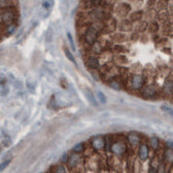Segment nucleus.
I'll list each match as a JSON object with an SVG mask.
<instances>
[{
	"label": "nucleus",
	"instance_id": "0eeeda50",
	"mask_svg": "<svg viewBox=\"0 0 173 173\" xmlns=\"http://www.w3.org/2000/svg\"><path fill=\"white\" fill-rule=\"evenodd\" d=\"M165 91L168 93H171L173 92V82H170V81H168L167 83L165 84Z\"/></svg>",
	"mask_w": 173,
	"mask_h": 173
},
{
	"label": "nucleus",
	"instance_id": "f257e3e1",
	"mask_svg": "<svg viewBox=\"0 0 173 173\" xmlns=\"http://www.w3.org/2000/svg\"><path fill=\"white\" fill-rule=\"evenodd\" d=\"M139 157L142 161H145L148 158V148L145 144H142L139 148Z\"/></svg>",
	"mask_w": 173,
	"mask_h": 173
},
{
	"label": "nucleus",
	"instance_id": "f03ea898",
	"mask_svg": "<svg viewBox=\"0 0 173 173\" xmlns=\"http://www.w3.org/2000/svg\"><path fill=\"white\" fill-rule=\"evenodd\" d=\"M95 37H96V31L94 30L93 28H89L88 30H87L86 32V37H85V39L88 43H93V40H95Z\"/></svg>",
	"mask_w": 173,
	"mask_h": 173
},
{
	"label": "nucleus",
	"instance_id": "423d86ee",
	"mask_svg": "<svg viewBox=\"0 0 173 173\" xmlns=\"http://www.w3.org/2000/svg\"><path fill=\"white\" fill-rule=\"evenodd\" d=\"M85 94H86L87 98H88V101L90 102V104L96 106V102H95V100H94V98H93V93H91V91H89V90H86V93H85Z\"/></svg>",
	"mask_w": 173,
	"mask_h": 173
},
{
	"label": "nucleus",
	"instance_id": "20e7f679",
	"mask_svg": "<svg viewBox=\"0 0 173 173\" xmlns=\"http://www.w3.org/2000/svg\"><path fill=\"white\" fill-rule=\"evenodd\" d=\"M87 66H88L89 69H96V67H98V59L94 58V57L88 58V60H87Z\"/></svg>",
	"mask_w": 173,
	"mask_h": 173
},
{
	"label": "nucleus",
	"instance_id": "39448f33",
	"mask_svg": "<svg viewBox=\"0 0 173 173\" xmlns=\"http://www.w3.org/2000/svg\"><path fill=\"white\" fill-rule=\"evenodd\" d=\"M133 83H134V86L136 87V88H139V87L142 85V78H141L140 76H135Z\"/></svg>",
	"mask_w": 173,
	"mask_h": 173
},
{
	"label": "nucleus",
	"instance_id": "4468645a",
	"mask_svg": "<svg viewBox=\"0 0 173 173\" xmlns=\"http://www.w3.org/2000/svg\"><path fill=\"white\" fill-rule=\"evenodd\" d=\"M67 39H69V44H71V47H72V49H73L74 51H75V44H74V40H73V37H72V34L71 33H67Z\"/></svg>",
	"mask_w": 173,
	"mask_h": 173
},
{
	"label": "nucleus",
	"instance_id": "7ed1b4c3",
	"mask_svg": "<svg viewBox=\"0 0 173 173\" xmlns=\"http://www.w3.org/2000/svg\"><path fill=\"white\" fill-rule=\"evenodd\" d=\"M1 141H2V143H3V145L5 147L10 146V143H12L10 137L8 136V134L6 133L5 131H1Z\"/></svg>",
	"mask_w": 173,
	"mask_h": 173
},
{
	"label": "nucleus",
	"instance_id": "2eb2a0df",
	"mask_svg": "<svg viewBox=\"0 0 173 173\" xmlns=\"http://www.w3.org/2000/svg\"><path fill=\"white\" fill-rule=\"evenodd\" d=\"M83 150V144L82 143H79V144H77L75 147H74V151L75 152H80Z\"/></svg>",
	"mask_w": 173,
	"mask_h": 173
},
{
	"label": "nucleus",
	"instance_id": "a211bd4d",
	"mask_svg": "<svg viewBox=\"0 0 173 173\" xmlns=\"http://www.w3.org/2000/svg\"><path fill=\"white\" fill-rule=\"evenodd\" d=\"M167 146L170 148V149H173V141H169L167 142Z\"/></svg>",
	"mask_w": 173,
	"mask_h": 173
},
{
	"label": "nucleus",
	"instance_id": "6e6552de",
	"mask_svg": "<svg viewBox=\"0 0 173 173\" xmlns=\"http://www.w3.org/2000/svg\"><path fill=\"white\" fill-rule=\"evenodd\" d=\"M96 94H98V100H100V102L102 103V104H106L107 98H106V96H105V94L103 93L102 91H98Z\"/></svg>",
	"mask_w": 173,
	"mask_h": 173
},
{
	"label": "nucleus",
	"instance_id": "1a4fd4ad",
	"mask_svg": "<svg viewBox=\"0 0 173 173\" xmlns=\"http://www.w3.org/2000/svg\"><path fill=\"white\" fill-rule=\"evenodd\" d=\"M150 143H151V147L154 148V149H157L159 146V139L156 138V137H152V138L150 139Z\"/></svg>",
	"mask_w": 173,
	"mask_h": 173
},
{
	"label": "nucleus",
	"instance_id": "ddd939ff",
	"mask_svg": "<svg viewBox=\"0 0 173 173\" xmlns=\"http://www.w3.org/2000/svg\"><path fill=\"white\" fill-rule=\"evenodd\" d=\"M64 52H66V57L69 58V60H71L72 62H75V58H74V56H73V54H72L71 52H69V50H64Z\"/></svg>",
	"mask_w": 173,
	"mask_h": 173
},
{
	"label": "nucleus",
	"instance_id": "dca6fc26",
	"mask_svg": "<svg viewBox=\"0 0 173 173\" xmlns=\"http://www.w3.org/2000/svg\"><path fill=\"white\" fill-rule=\"evenodd\" d=\"M55 173H66V169H64L62 166H60V167H58L57 169H56Z\"/></svg>",
	"mask_w": 173,
	"mask_h": 173
},
{
	"label": "nucleus",
	"instance_id": "9b49d317",
	"mask_svg": "<svg viewBox=\"0 0 173 173\" xmlns=\"http://www.w3.org/2000/svg\"><path fill=\"white\" fill-rule=\"evenodd\" d=\"M8 92V88L6 87V85L4 84H1V95H3V96H5L6 94H7Z\"/></svg>",
	"mask_w": 173,
	"mask_h": 173
},
{
	"label": "nucleus",
	"instance_id": "6ab92c4d",
	"mask_svg": "<svg viewBox=\"0 0 173 173\" xmlns=\"http://www.w3.org/2000/svg\"><path fill=\"white\" fill-rule=\"evenodd\" d=\"M116 85H117V84H116V83H111V86L112 87H113V88H115V89H118V88H119V87H118V86H116Z\"/></svg>",
	"mask_w": 173,
	"mask_h": 173
},
{
	"label": "nucleus",
	"instance_id": "aec40b11",
	"mask_svg": "<svg viewBox=\"0 0 173 173\" xmlns=\"http://www.w3.org/2000/svg\"><path fill=\"white\" fill-rule=\"evenodd\" d=\"M157 171H156V169H154V168H151V169H150V172L149 173H156Z\"/></svg>",
	"mask_w": 173,
	"mask_h": 173
},
{
	"label": "nucleus",
	"instance_id": "f8f14e48",
	"mask_svg": "<svg viewBox=\"0 0 173 173\" xmlns=\"http://www.w3.org/2000/svg\"><path fill=\"white\" fill-rule=\"evenodd\" d=\"M162 110H163L164 112H166V113H168L169 115L173 116V110L171 109V108H169L167 106H162Z\"/></svg>",
	"mask_w": 173,
	"mask_h": 173
},
{
	"label": "nucleus",
	"instance_id": "9d476101",
	"mask_svg": "<svg viewBox=\"0 0 173 173\" xmlns=\"http://www.w3.org/2000/svg\"><path fill=\"white\" fill-rule=\"evenodd\" d=\"M10 161H12V158H7V159H5L3 162L1 163V165H0V169L1 170H4L6 168V166L8 165V164L10 163Z\"/></svg>",
	"mask_w": 173,
	"mask_h": 173
},
{
	"label": "nucleus",
	"instance_id": "f3484780",
	"mask_svg": "<svg viewBox=\"0 0 173 173\" xmlns=\"http://www.w3.org/2000/svg\"><path fill=\"white\" fill-rule=\"evenodd\" d=\"M43 5H44L45 7H50V6L53 5V2L52 1H45L44 3H43Z\"/></svg>",
	"mask_w": 173,
	"mask_h": 173
}]
</instances>
